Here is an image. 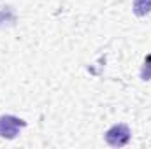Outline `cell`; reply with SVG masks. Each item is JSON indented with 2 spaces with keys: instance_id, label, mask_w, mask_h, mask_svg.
Segmentation results:
<instances>
[{
  "instance_id": "cell-1",
  "label": "cell",
  "mask_w": 151,
  "mask_h": 149,
  "mask_svg": "<svg viewBox=\"0 0 151 149\" xmlns=\"http://www.w3.org/2000/svg\"><path fill=\"white\" fill-rule=\"evenodd\" d=\"M25 126H27V121H23L18 116H12V114L0 116V137H4L7 140L16 139L19 130H23Z\"/></svg>"
},
{
  "instance_id": "cell-2",
  "label": "cell",
  "mask_w": 151,
  "mask_h": 149,
  "mask_svg": "<svg viewBox=\"0 0 151 149\" xmlns=\"http://www.w3.org/2000/svg\"><path fill=\"white\" fill-rule=\"evenodd\" d=\"M104 137H106V142H107L109 146H113V148H123V146H127V144L130 142L132 133H130V128H128L127 125L118 123V125H113V126L106 132Z\"/></svg>"
},
{
  "instance_id": "cell-3",
  "label": "cell",
  "mask_w": 151,
  "mask_h": 149,
  "mask_svg": "<svg viewBox=\"0 0 151 149\" xmlns=\"http://www.w3.org/2000/svg\"><path fill=\"white\" fill-rule=\"evenodd\" d=\"M132 11L137 18H144L151 12V0H134Z\"/></svg>"
},
{
  "instance_id": "cell-4",
  "label": "cell",
  "mask_w": 151,
  "mask_h": 149,
  "mask_svg": "<svg viewBox=\"0 0 151 149\" xmlns=\"http://www.w3.org/2000/svg\"><path fill=\"white\" fill-rule=\"evenodd\" d=\"M141 79L142 81H151V53L144 58L142 69H141Z\"/></svg>"
}]
</instances>
